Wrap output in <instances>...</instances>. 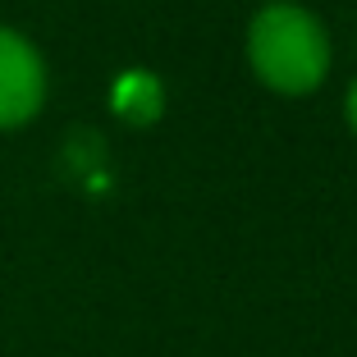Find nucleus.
Instances as JSON below:
<instances>
[{"label": "nucleus", "instance_id": "nucleus-3", "mask_svg": "<svg viewBox=\"0 0 357 357\" xmlns=\"http://www.w3.org/2000/svg\"><path fill=\"white\" fill-rule=\"evenodd\" d=\"M348 119H353V128H357V83H353V92H348Z\"/></svg>", "mask_w": 357, "mask_h": 357}, {"label": "nucleus", "instance_id": "nucleus-1", "mask_svg": "<svg viewBox=\"0 0 357 357\" xmlns=\"http://www.w3.org/2000/svg\"><path fill=\"white\" fill-rule=\"evenodd\" d=\"M248 55L266 87L275 92H316L330 69V42L326 28L312 19V10L294 0H271L261 5L248 28Z\"/></svg>", "mask_w": 357, "mask_h": 357}, {"label": "nucleus", "instance_id": "nucleus-2", "mask_svg": "<svg viewBox=\"0 0 357 357\" xmlns=\"http://www.w3.org/2000/svg\"><path fill=\"white\" fill-rule=\"evenodd\" d=\"M46 101V64L14 28H0V128H23Z\"/></svg>", "mask_w": 357, "mask_h": 357}]
</instances>
